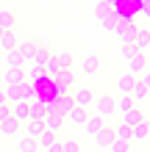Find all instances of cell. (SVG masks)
Wrapping results in <instances>:
<instances>
[{"mask_svg":"<svg viewBox=\"0 0 150 152\" xmlns=\"http://www.w3.org/2000/svg\"><path fill=\"white\" fill-rule=\"evenodd\" d=\"M14 47H17V33L3 31V36H0V53H11Z\"/></svg>","mask_w":150,"mask_h":152,"instance_id":"cell-16","label":"cell"},{"mask_svg":"<svg viewBox=\"0 0 150 152\" xmlns=\"http://www.w3.org/2000/svg\"><path fill=\"white\" fill-rule=\"evenodd\" d=\"M147 44H150V33H147L145 28H139V33H136V42H134V47H136L139 53H145V50H147Z\"/></svg>","mask_w":150,"mask_h":152,"instance_id":"cell-24","label":"cell"},{"mask_svg":"<svg viewBox=\"0 0 150 152\" xmlns=\"http://www.w3.org/2000/svg\"><path fill=\"white\" fill-rule=\"evenodd\" d=\"M53 83H56V86H64V88H72V83H75L72 69H61V72L53 77Z\"/></svg>","mask_w":150,"mask_h":152,"instance_id":"cell-14","label":"cell"},{"mask_svg":"<svg viewBox=\"0 0 150 152\" xmlns=\"http://www.w3.org/2000/svg\"><path fill=\"white\" fill-rule=\"evenodd\" d=\"M128 152H139V149H134V147H131V149H128Z\"/></svg>","mask_w":150,"mask_h":152,"instance_id":"cell-45","label":"cell"},{"mask_svg":"<svg viewBox=\"0 0 150 152\" xmlns=\"http://www.w3.org/2000/svg\"><path fill=\"white\" fill-rule=\"evenodd\" d=\"M17 130H20V124H17L11 116H8L6 122H0V136H17Z\"/></svg>","mask_w":150,"mask_h":152,"instance_id":"cell-23","label":"cell"},{"mask_svg":"<svg viewBox=\"0 0 150 152\" xmlns=\"http://www.w3.org/2000/svg\"><path fill=\"white\" fill-rule=\"evenodd\" d=\"M103 127H106V124H103V116H98V113H89V119L83 122V130L89 133V136H98Z\"/></svg>","mask_w":150,"mask_h":152,"instance_id":"cell-9","label":"cell"},{"mask_svg":"<svg viewBox=\"0 0 150 152\" xmlns=\"http://www.w3.org/2000/svg\"><path fill=\"white\" fill-rule=\"evenodd\" d=\"M128 72L134 75V77H139L142 72H147V56H145V53H139V50H136L134 56L128 58Z\"/></svg>","mask_w":150,"mask_h":152,"instance_id":"cell-4","label":"cell"},{"mask_svg":"<svg viewBox=\"0 0 150 152\" xmlns=\"http://www.w3.org/2000/svg\"><path fill=\"white\" fill-rule=\"evenodd\" d=\"M8 116H11V113H8V105H3V108H0V122H6Z\"/></svg>","mask_w":150,"mask_h":152,"instance_id":"cell-40","label":"cell"},{"mask_svg":"<svg viewBox=\"0 0 150 152\" xmlns=\"http://www.w3.org/2000/svg\"><path fill=\"white\" fill-rule=\"evenodd\" d=\"M117 33H120V39L125 42V44H131V47H134V42H136V33H139V28L134 22H120V28H117Z\"/></svg>","mask_w":150,"mask_h":152,"instance_id":"cell-7","label":"cell"},{"mask_svg":"<svg viewBox=\"0 0 150 152\" xmlns=\"http://www.w3.org/2000/svg\"><path fill=\"white\" fill-rule=\"evenodd\" d=\"M17 83H25V72L22 69H6L3 72V86H17Z\"/></svg>","mask_w":150,"mask_h":152,"instance_id":"cell-11","label":"cell"},{"mask_svg":"<svg viewBox=\"0 0 150 152\" xmlns=\"http://www.w3.org/2000/svg\"><path fill=\"white\" fill-rule=\"evenodd\" d=\"M6 91V102H33V94H36V86L33 83H17V86H8L3 88Z\"/></svg>","mask_w":150,"mask_h":152,"instance_id":"cell-1","label":"cell"},{"mask_svg":"<svg viewBox=\"0 0 150 152\" xmlns=\"http://www.w3.org/2000/svg\"><path fill=\"white\" fill-rule=\"evenodd\" d=\"M20 152H36V141L33 138H20Z\"/></svg>","mask_w":150,"mask_h":152,"instance_id":"cell-34","label":"cell"},{"mask_svg":"<svg viewBox=\"0 0 150 152\" xmlns=\"http://www.w3.org/2000/svg\"><path fill=\"white\" fill-rule=\"evenodd\" d=\"M109 14H111L109 3H98V6H95V17H98V20H103V17H109Z\"/></svg>","mask_w":150,"mask_h":152,"instance_id":"cell-33","label":"cell"},{"mask_svg":"<svg viewBox=\"0 0 150 152\" xmlns=\"http://www.w3.org/2000/svg\"><path fill=\"white\" fill-rule=\"evenodd\" d=\"M6 66H8V69H22V66H25V58H22L17 50H11V53H6Z\"/></svg>","mask_w":150,"mask_h":152,"instance_id":"cell-20","label":"cell"},{"mask_svg":"<svg viewBox=\"0 0 150 152\" xmlns=\"http://www.w3.org/2000/svg\"><path fill=\"white\" fill-rule=\"evenodd\" d=\"M56 141H58V138H56V133H47V130H45V133L36 138V149H39V147H42V149H47V147L56 144Z\"/></svg>","mask_w":150,"mask_h":152,"instance_id":"cell-25","label":"cell"},{"mask_svg":"<svg viewBox=\"0 0 150 152\" xmlns=\"http://www.w3.org/2000/svg\"><path fill=\"white\" fill-rule=\"evenodd\" d=\"M142 119H145V116H142V111H139V108L128 111V113H122V124H128V127H136Z\"/></svg>","mask_w":150,"mask_h":152,"instance_id":"cell-21","label":"cell"},{"mask_svg":"<svg viewBox=\"0 0 150 152\" xmlns=\"http://www.w3.org/2000/svg\"><path fill=\"white\" fill-rule=\"evenodd\" d=\"M36 44L39 42H17V53H20V56L25 58V61H31V56H33V50H36Z\"/></svg>","mask_w":150,"mask_h":152,"instance_id":"cell-18","label":"cell"},{"mask_svg":"<svg viewBox=\"0 0 150 152\" xmlns=\"http://www.w3.org/2000/svg\"><path fill=\"white\" fill-rule=\"evenodd\" d=\"M147 72H150V58H147Z\"/></svg>","mask_w":150,"mask_h":152,"instance_id":"cell-44","label":"cell"},{"mask_svg":"<svg viewBox=\"0 0 150 152\" xmlns=\"http://www.w3.org/2000/svg\"><path fill=\"white\" fill-rule=\"evenodd\" d=\"M25 127H28V133H25V138H33V141H36V138L42 136V133H45V127H42V122H28Z\"/></svg>","mask_w":150,"mask_h":152,"instance_id":"cell-27","label":"cell"},{"mask_svg":"<svg viewBox=\"0 0 150 152\" xmlns=\"http://www.w3.org/2000/svg\"><path fill=\"white\" fill-rule=\"evenodd\" d=\"M136 108V100L131 94H122V97H117V111L120 113H128V111H134Z\"/></svg>","mask_w":150,"mask_h":152,"instance_id":"cell-19","label":"cell"},{"mask_svg":"<svg viewBox=\"0 0 150 152\" xmlns=\"http://www.w3.org/2000/svg\"><path fill=\"white\" fill-rule=\"evenodd\" d=\"M114 138L117 141H131V127L128 124H120V127L114 130Z\"/></svg>","mask_w":150,"mask_h":152,"instance_id":"cell-32","label":"cell"},{"mask_svg":"<svg viewBox=\"0 0 150 152\" xmlns=\"http://www.w3.org/2000/svg\"><path fill=\"white\" fill-rule=\"evenodd\" d=\"M103 25H106V31H111V33H117V28H120V17L117 14H109V17H103Z\"/></svg>","mask_w":150,"mask_h":152,"instance_id":"cell-29","label":"cell"},{"mask_svg":"<svg viewBox=\"0 0 150 152\" xmlns=\"http://www.w3.org/2000/svg\"><path fill=\"white\" fill-rule=\"evenodd\" d=\"M42 72H45V75H50V80H53V77H56V75L61 72V66H58V61H56V56H50V61H47L45 66H42Z\"/></svg>","mask_w":150,"mask_h":152,"instance_id":"cell-28","label":"cell"},{"mask_svg":"<svg viewBox=\"0 0 150 152\" xmlns=\"http://www.w3.org/2000/svg\"><path fill=\"white\" fill-rule=\"evenodd\" d=\"M134 86H136V77L131 75V72H125V75L117 77V91L120 94H131V91H134Z\"/></svg>","mask_w":150,"mask_h":152,"instance_id":"cell-10","label":"cell"},{"mask_svg":"<svg viewBox=\"0 0 150 152\" xmlns=\"http://www.w3.org/2000/svg\"><path fill=\"white\" fill-rule=\"evenodd\" d=\"M147 136H150V122H147V119H142L136 127H131V141H136V138H147Z\"/></svg>","mask_w":150,"mask_h":152,"instance_id":"cell-17","label":"cell"},{"mask_svg":"<svg viewBox=\"0 0 150 152\" xmlns=\"http://www.w3.org/2000/svg\"><path fill=\"white\" fill-rule=\"evenodd\" d=\"M147 94V88L142 86V83H139V80H136V86H134V91H131V97H134V100L139 102V100H142V97Z\"/></svg>","mask_w":150,"mask_h":152,"instance_id":"cell-36","label":"cell"},{"mask_svg":"<svg viewBox=\"0 0 150 152\" xmlns=\"http://www.w3.org/2000/svg\"><path fill=\"white\" fill-rule=\"evenodd\" d=\"M136 3H139V0H136Z\"/></svg>","mask_w":150,"mask_h":152,"instance_id":"cell-48","label":"cell"},{"mask_svg":"<svg viewBox=\"0 0 150 152\" xmlns=\"http://www.w3.org/2000/svg\"><path fill=\"white\" fill-rule=\"evenodd\" d=\"M56 108H58V113H61V116L67 119V116H69V111L75 108V105H72V97H61V100L56 102Z\"/></svg>","mask_w":150,"mask_h":152,"instance_id":"cell-26","label":"cell"},{"mask_svg":"<svg viewBox=\"0 0 150 152\" xmlns=\"http://www.w3.org/2000/svg\"><path fill=\"white\" fill-rule=\"evenodd\" d=\"M50 56H53V50L47 47V44H36V50H33V56H31V61H33V66H36V69H42V66H45L47 64V61H50Z\"/></svg>","mask_w":150,"mask_h":152,"instance_id":"cell-6","label":"cell"},{"mask_svg":"<svg viewBox=\"0 0 150 152\" xmlns=\"http://www.w3.org/2000/svg\"><path fill=\"white\" fill-rule=\"evenodd\" d=\"M42 119H45V102L33 100L28 105V122H42Z\"/></svg>","mask_w":150,"mask_h":152,"instance_id":"cell-13","label":"cell"},{"mask_svg":"<svg viewBox=\"0 0 150 152\" xmlns=\"http://www.w3.org/2000/svg\"><path fill=\"white\" fill-rule=\"evenodd\" d=\"M134 53H136V47H131V44H125V47H122V56H125V58H131Z\"/></svg>","mask_w":150,"mask_h":152,"instance_id":"cell-39","label":"cell"},{"mask_svg":"<svg viewBox=\"0 0 150 152\" xmlns=\"http://www.w3.org/2000/svg\"><path fill=\"white\" fill-rule=\"evenodd\" d=\"M3 105H6V91L0 88V108H3Z\"/></svg>","mask_w":150,"mask_h":152,"instance_id":"cell-42","label":"cell"},{"mask_svg":"<svg viewBox=\"0 0 150 152\" xmlns=\"http://www.w3.org/2000/svg\"><path fill=\"white\" fill-rule=\"evenodd\" d=\"M95 144L103 147V149H109V147L114 144V127H103L98 136H95Z\"/></svg>","mask_w":150,"mask_h":152,"instance_id":"cell-12","label":"cell"},{"mask_svg":"<svg viewBox=\"0 0 150 152\" xmlns=\"http://www.w3.org/2000/svg\"><path fill=\"white\" fill-rule=\"evenodd\" d=\"M103 3H111V0H103Z\"/></svg>","mask_w":150,"mask_h":152,"instance_id":"cell-46","label":"cell"},{"mask_svg":"<svg viewBox=\"0 0 150 152\" xmlns=\"http://www.w3.org/2000/svg\"><path fill=\"white\" fill-rule=\"evenodd\" d=\"M92 108L98 111V116H111V113H117V97H111V94H98Z\"/></svg>","mask_w":150,"mask_h":152,"instance_id":"cell-3","label":"cell"},{"mask_svg":"<svg viewBox=\"0 0 150 152\" xmlns=\"http://www.w3.org/2000/svg\"><path fill=\"white\" fill-rule=\"evenodd\" d=\"M53 56H56L61 69H72V56H69V53H53Z\"/></svg>","mask_w":150,"mask_h":152,"instance_id":"cell-30","label":"cell"},{"mask_svg":"<svg viewBox=\"0 0 150 152\" xmlns=\"http://www.w3.org/2000/svg\"><path fill=\"white\" fill-rule=\"evenodd\" d=\"M67 119L72 122V124H81V127H83V122L89 119V111H83V108H72V111H69V116H67Z\"/></svg>","mask_w":150,"mask_h":152,"instance_id":"cell-22","label":"cell"},{"mask_svg":"<svg viewBox=\"0 0 150 152\" xmlns=\"http://www.w3.org/2000/svg\"><path fill=\"white\" fill-rule=\"evenodd\" d=\"M17 25H20V20H17V14L11 11V8H0V31L17 33Z\"/></svg>","mask_w":150,"mask_h":152,"instance_id":"cell-5","label":"cell"},{"mask_svg":"<svg viewBox=\"0 0 150 152\" xmlns=\"http://www.w3.org/2000/svg\"><path fill=\"white\" fill-rule=\"evenodd\" d=\"M61 144V152H81V144H78L75 138H64V141H58Z\"/></svg>","mask_w":150,"mask_h":152,"instance_id":"cell-31","label":"cell"},{"mask_svg":"<svg viewBox=\"0 0 150 152\" xmlns=\"http://www.w3.org/2000/svg\"><path fill=\"white\" fill-rule=\"evenodd\" d=\"M136 80H139V83H142L145 88H150V72H142V75H139Z\"/></svg>","mask_w":150,"mask_h":152,"instance_id":"cell-38","label":"cell"},{"mask_svg":"<svg viewBox=\"0 0 150 152\" xmlns=\"http://www.w3.org/2000/svg\"><path fill=\"white\" fill-rule=\"evenodd\" d=\"M139 8H142V14L150 20V0H139Z\"/></svg>","mask_w":150,"mask_h":152,"instance_id":"cell-37","label":"cell"},{"mask_svg":"<svg viewBox=\"0 0 150 152\" xmlns=\"http://www.w3.org/2000/svg\"><path fill=\"white\" fill-rule=\"evenodd\" d=\"M47 152H61V144L56 141V144H53V147H47Z\"/></svg>","mask_w":150,"mask_h":152,"instance_id":"cell-41","label":"cell"},{"mask_svg":"<svg viewBox=\"0 0 150 152\" xmlns=\"http://www.w3.org/2000/svg\"><path fill=\"white\" fill-rule=\"evenodd\" d=\"M0 36H3V31H0Z\"/></svg>","mask_w":150,"mask_h":152,"instance_id":"cell-47","label":"cell"},{"mask_svg":"<svg viewBox=\"0 0 150 152\" xmlns=\"http://www.w3.org/2000/svg\"><path fill=\"white\" fill-rule=\"evenodd\" d=\"M145 31H147V33H150V20H147V28H145Z\"/></svg>","mask_w":150,"mask_h":152,"instance_id":"cell-43","label":"cell"},{"mask_svg":"<svg viewBox=\"0 0 150 152\" xmlns=\"http://www.w3.org/2000/svg\"><path fill=\"white\" fill-rule=\"evenodd\" d=\"M28 105H31V102H11L8 113H11V119H14L17 124H28Z\"/></svg>","mask_w":150,"mask_h":152,"instance_id":"cell-8","label":"cell"},{"mask_svg":"<svg viewBox=\"0 0 150 152\" xmlns=\"http://www.w3.org/2000/svg\"><path fill=\"white\" fill-rule=\"evenodd\" d=\"M111 152H128L131 149V141H117V138H114V144L109 147Z\"/></svg>","mask_w":150,"mask_h":152,"instance_id":"cell-35","label":"cell"},{"mask_svg":"<svg viewBox=\"0 0 150 152\" xmlns=\"http://www.w3.org/2000/svg\"><path fill=\"white\" fill-rule=\"evenodd\" d=\"M69 97H72V105H75V108H83V111H89L92 105H95V97H98V94H95L92 88L81 86V88H75V91L69 94Z\"/></svg>","mask_w":150,"mask_h":152,"instance_id":"cell-2","label":"cell"},{"mask_svg":"<svg viewBox=\"0 0 150 152\" xmlns=\"http://www.w3.org/2000/svg\"><path fill=\"white\" fill-rule=\"evenodd\" d=\"M100 66H103V61L98 58V56H86L83 58V64H81V69L86 75H95V72H100Z\"/></svg>","mask_w":150,"mask_h":152,"instance_id":"cell-15","label":"cell"}]
</instances>
